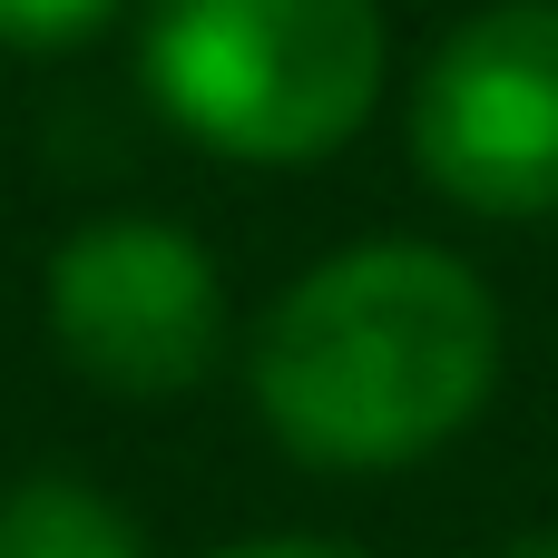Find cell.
I'll list each match as a JSON object with an SVG mask.
<instances>
[{
    "instance_id": "1",
    "label": "cell",
    "mask_w": 558,
    "mask_h": 558,
    "mask_svg": "<svg viewBox=\"0 0 558 558\" xmlns=\"http://www.w3.org/2000/svg\"><path fill=\"white\" fill-rule=\"evenodd\" d=\"M500 383V304L441 245H353L275 294L255 333V412L314 471H392L441 451Z\"/></svg>"
},
{
    "instance_id": "2",
    "label": "cell",
    "mask_w": 558,
    "mask_h": 558,
    "mask_svg": "<svg viewBox=\"0 0 558 558\" xmlns=\"http://www.w3.org/2000/svg\"><path fill=\"white\" fill-rule=\"evenodd\" d=\"M383 0H157L147 98L216 157H333L383 98Z\"/></svg>"
},
{
    "instance_id": "3",
    "label": "cell",
    "mask_w": 558,
    "mask_h": 558,
    "mask_svg": "<svg viewBox=\"0 0 558 558\" xmlns=\"http://www.w3.org/2000/svg\"><path fill=\"white\" fill-rule=\"evenodd\" d=\"M412 157L471 216H558V0H490L422 59Z\"/></svg>"
},
{
    "instance_id": "4",
    "label": "cell",
    "mask_w": 558,
    "mask_h": 558,
    "mask_svg": "<svg viewBox=\"0 0 558 558\" xmlns=\"http://www.w3.org/2000/svg\"><path fill=\"white\" fill-rule=\"evenodd\" d=\"M49 333L98 392L157 402V392L206 383L226 343V284L186 226L98 216L49 255Z\"/></svg>"
},
{
    "instance_id": "5",
    "label": "cell",
    "mask_w": 558,
    "mask_h": 558,
    "mask_svg": "<svg viewBox=\"0 0 558 558\" xmlns=\"http://www.w3.org/2000/svg\"><path fill=\"white\" fill-rule=\"evenodd\" d=\"M0 558H147V539L88 481H20L0 490Z\"/></svg>"
},
{
    "instance_id": "6",
    "label": "cell",
    "mask_w": 558,
    "mask_h": 558,
    "mask_svg": "<svg viewBox=\"0 0 558 558\" xmlns=\"http://www.w3.org/2000/svg\"><path fill=\"white\" fill-rule=\"evenodd\" d=\"M118 20V0H0V49H78Z\"/></svg>"
},
{
    "instance_id": "7",
    "label": "cell",
    "mask_w": 558,
    "mask_h": 558,
    "mask_svg": "<svg viewBox=\"0 0 558 558\" xmlns=\"http://www.w3.org/2000/svg\"><path fill=\"white\" fill-rule=\"evenodd\" d=\"M226 558H363V549H333V539H245Z\"/></svg>"
},
{
    "instance_id": "8",
    "label": "cell",
    "mask_w": 558,
    "mask_h": 558,
    "mask_svg": "<svg viewBox=\"0 0 558 558\" xmlns=\"http://www.w3.org/2000/svg\"><path fill=\"white\" fill-rule=\"evenodd\" d=\"M500 558H558V530H539V539H510Z\"/></svg>"
}]
</instances>
